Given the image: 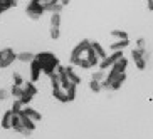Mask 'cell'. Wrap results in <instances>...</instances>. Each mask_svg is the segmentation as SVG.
Masks as SVG:
<instances>
[{"mask_svg":"<svg viewBox=\"0 0 153 139\" xmlns=\"http://www.w3.org/2000/svg\"><path fill=\"white\" fill-rule=\"evenodd\" d=\"M34 59H36V54H32L29 50H24V52H19L17 54V60L22 64H30Z\"/></svg>","mask_w":153,"mask_h":139,"instance_id":"7c38bea8","label":"cell"},{"mask_svg":"<svg viewBox=\"0 0 153 139\" xmlns=\"http://www.w3.org/2000/svg\"><path fill=\"white\" fill-rule=\"evenodd\" d=\"M146 7L148 10H153V0H146Z\"/></svg>","mask_w":153,"mask_h":139,"instance_id":"f1b7e54d","label":"cell"},{"mask_svg":"<svg viewBox=\"0 0 153 139\" xmlns=\"http://www.w3.org/2000/svg\"><path fill=\"white\" fill-rule=\"evenodd\" d=\"M104 77H106V71H101V69H99L98 72H94V74H93V79H94V81H98V82H103Z\"/></svg>","mask_w":153,"mask_h":139,"instance_id":"d4e9b609","label":"cell"},{"mask_svg":"<svg viewBox=\"0 0 153 139\" xmlns=\"http://www.w3.org/2000/svg\"><path fill=\"white\" fill-rule=\"evenodd\" d=\"M24 94V85H14L10 87V96H14L15 99H20V96Z\"/></svg>","mask_w":153,"mask_h":139,"instance_id":"ffe728a7","label":"cell"},{"mask_svg":"<svg viewBox=\"0 0 153 139\" xmlns=\"http://www.w3.org/2000/svg\"><path fill=\"white\" fill-rule=\"evenodd\" d=\"M49 35L51 39L57 40L61 37V14H51V20H49Z\"/></svg>","mask_w":153,"mask_h":139,"instance_id":"5b68a950","label":"cell"},{"mask_svg":"<svg viewBox=\"0 0 153 139\" xmlns=\"http://www.w3.org/2000/svg\"><path fill=\"white\" fill-rule=\"evenodd\" d=\"M36 59L39 60V64H41L42 72L47 74V76H51L52 72H56V69L61 65L57 55H54L52 52H39V54H36Z\"/></svg>","mask_w":153,"mask_h":139,"instance_id":"6da1fadb","label":"cell"},{"mask_svg":"<svg viewBox=\"0 0 153 139\" xmlns=\"http://www.w3.org/2000/svg\"><path fill=\"white\" fill-rule=\"evenodd\" d=\"M44 12H45V7L42 2H39V0H29L27 7H25L27 17H30L32 20H39L44 15Z\"/></svg>","mask_w":153,"mask_h":139,"instance_id":"3957f363","label":"cell"},{"mask_svg":"<svg viewBox=\"0 0 153 139\" xmlns=\"http://www.w3.org/2000/svg\"><path fill=\"white\" fill-rule=\"evenodd\" d=\"M12 82H14V85H24L25 79H24L19 72H14V74H12Z\"/></svg>","mask_w":153,"mask_h":139,"instance_id":"7402d4cb","label":"cell"},{"mask_svg":"<svg viewBox=\"0 0 153 139\" xmlns=\"http://www.w3.org/2000/svg\"><path fill=\"white\" fill-rule=\"evenodd\" d=\"M89 87H91V90H93V92H99V90L103 89V85H101V82L94 81V79H91V82H89Z\"/></svg>","mask_w":153,"mask_h":139,"instance_id":"cb8c5ba5","label":"cell"},{"mask_svg":"<svg viewBox=\"0 0 153 139\" xmlns=\"http://www.w3.org/2000/svg\"><path fill=\"white\" fill-rule=\"evenodd\" d=\"M22 114H25V116H29L32 119L34 122H37V121H41L42 119V116H41V112L39 111H36V109H32V107H29V106H24V109H22Z\"/></svg>","mask_w":153,"mask_h":139,"instance_id":"9c48e42d","label":"cell"},{"mask_svg":"<svg viewBox=\"0 0 153 139\" xmlns=\"http://www.w3.org/2000/svg\"><path fill=\"white\" fill-rule=\"evenodd\" d=\"M126 67H128V60L125 57H121L120 60H116V62L113 64V69L116 72H126Z\"/></svg>","mask_w":153,"mask_h":139,"instance_id":"2e32d148","label":"cell"},{"mask_svg":"<svg viewBox=\"0 0 153 139\" xmlns=\"http://www.w3.org/2000/svg\"><path fill=\"white\" fill-rule=\"evenodd\" d=\"M131 57L135 60V65L140 69V71H145L146 67V50L141 49H133L131 50Z\"/></svg>","mask_w":153,"mask_h":139,"instance_id":"8992f818","label":"cell"},{"mask_svg":"<svg viewBox=\"0 0 153 139\" xmlns=\"http://www.w3.org/2000/svg\"><path fill=\"white\" fill-rule=\"evenodd\" d=\"M59 4L66 7V5H69V4H71V0H59Z\"/></svg>","mask_w":153,"mask_h":139,"instance_id":"f546056e","label":"cell"},{"mask_svg":"<svg viewBox=\"0 0 153 139\" xmlns=\"http://www.w3.org/2000/svg\"><path fill=\"white\" fill-rule=\"evenodd\" d=\"M130 45V39H121V40H116V42H113L111 45H109V49L113 50H123L125 47H128Z\"/></svg>","mask_w":153,"mask_h":139,"instance_id":"5bb4252c","label":"cell"},{"mask_svg":"<svg viewBox=\"0 0 153 139\" xmlns=\"http://www.w3.org/2000/svg\"><path fill=\"white\" fill-rule=\"evenodd\" d=\"M136 49L145 50V39H138V40H136Z\"/></svg>","mask_w":153,"mask_h":139,"instance_id":"83f0119b","label":"cell"},{"mask_svg":"<svg viewBox=\"0 0 153 139\" xmlns=\"http://www.w3.org/2000/svg\"><path fill=\"white\" fill-rule=\"evenodd\" d=\"M32 99H34V96H30V94H27V92H25V90H24V94L20 96V99H19V101H20V102L24 104V106H27L29 102H30Z\"/></svg>","mask_w":153,"mask_h":139,"instance_id":"484cf974","label":"cell"},{"mask_svg":"<svg viewBox=\"0 0 153 139\" xmlns=\"http://www.w3.org/2000/svg\"><path fill=\"white\" fill-rule=\"evenodd\" d=\"M29 65H30V81L32 82H37L39 79H41V72H42L41 64H39V60H37V59H34Z\"/></svg>","mask_w":153,"mask_h":139,"instance_id":"52a82bcc","label":"cell"},{"mask_svg":"<svg viewBox=\"0 0 153 139\" xmlns=\"http://www.w3.org/2000/svg\"><path fill=\"white\" fill-rule=\"evenodd\" d=\"M22 109H24V104L20 102L19 99H15L14 104H12V107H10V111L14 112V114H20V112H22Z\"/></svg>","mask_w":153,"mask_h":139,"instance_id":"44dd1931","label":"cell"},{"mask_svg":"<svg viewBox=\"0 0 153 139\" xmlns=\"http://www.w3.org/2000/svg\"><path fill=\"white\" fill-rule=\"evenodd\" d=\"M91 47V40H88V39H84V40H81L79 44H76V47L72 49L71 52V65H77V62L81 60L82 57H84V54L88 52V49Z\"/></svg>","mask_w":153,"mask_h":139,"instance_id":"7a4b0ae2","label":"cell"},{"mask_svg":"<svg viewBox=\"0 0 153 139\" xmlns=\"http://www.w3.org/2000/svg\"><path fill=\"white\" fill-rule=\"evenodd\" d=\"M52 96L61 102H68V94H66V90L62 87H52Z\"/></svg>","mask_w":153,"mask_h":139,"instance_id":"4fadbf2b","label":"cell"},{"mask_svg":"<svg viewBox=\"0 0 153 139\" xmlns=\"http://www.w3.org/2000/svg\"><path fill=\"white\" fill-rule=\"evenodd\" d=\"M64 9V5L61 4H51V5H45V12H51V14H61Z\"/></svg>","mask_w":153,"mask_h":139,"instance_id":"d6986e66","label":"cell"},{"mask_svg":"<svg viewBox=\"0 0 153 139\" xmlns=\"http://www.w3.org/2000/svg\"><path fill=\"white\" fill-rule=\"evenodd\" d=\"M111 37L121 40V39H128V34H126L125 30H111Z\"/></svg>","mask_w":153,"mask_h":139,"instance_id":"603a6c76","label":"cell"},{"mask_svg":"<svg viewBox=\"0 0 153 139\" xmlns=\"http://www.w3.org/2000/svg\"><path fill=\"white\" fill-rule=\"evenodd\" d=\"M15 5H17V0H0V14L7 12L9 9H12Z\"/></svg>","mask_w":153,"mask_h":139,"instance_id":"e0dca14e","label":"cell"},{"mask_svg":"<svg viewBox=\"0 0 153 139\" xmlns=\"http://www.w3.org/2000/svg\"><path fill=\"white\" fill-rule=\"evenodd\" d=\"M91 47L94 49L96 55H98L99 59H104V57H106V55H108V52L104 50V47H103V45H101V44H99V42H91Z\"/></svg>","mask_w":153,"mask_h":139,"instance_id":"9a60e30c","label":"cell"},{"mask_svg":"<svg viewBox=\"0 0 153 139\" xmlns=\"http://www.w3.org/2000/svg\"><path fill=\"white\" fill-rule=\"evenodd\" d=\"M17 60V52L12 47L0 49V69H7Z\"/></svg>","mask_w":153,"mask_h":139,"instance_id":"277c9868","label":"cell"},{"mask_svg":"<svg viewBox=\"0 0 153 139\" xmlns=\"http://www.w3.org/2000/svg\"><path fill=\"white\" fill-rule=\"evenodd\" d=\"M12 117H14V112L10 111H5L4 116H2V121H0V126L4 129H12Z\"/></svg>","mask_w":153,"mask_h":139,"instance_id":"ba28073f","label":"cell"},{"mask_svg":"<svg viewBox=\"0 0 153 139\" xmlns=\"http://www.w3.org/2000/svg\"><path fill=\"white\" fill-rule=\"evenodd\" d=\"M24 90L27 92V94H30V96H37V87H36V82H32V81H25L24 82Z\"/></svg>","mask_w":153,"mask_h":139,"instance_id":"ac0fdd59","label":"cell"},{"mask_svg":"<svg viewBox=\"0 0 153 139\" xmlns=\"http://www.w3.org/2000/svg\"><path fill=\"white\" fill-rule=\"evenodd\" d=\"M9 96H10V90L0 89V101H5V99H9Z\"/></svg>","mask_w":153,"mask_h":139,"instance_id":"4316f807","label":"cell"},{"mask_svg":"<svg viewBox=\"0 0 153 139\" xmlns=\"http://www.w3.org/2000/svg\"><path fill=\"white\" fill-rule=\"evenodd\" d=\"M72 67H74V65H68V67H64V72H66V76H68L69 81H71L72 84L77 85L79 82H81V77L77 76L76 72H74V69H72Z\"/></svg>","mask_w":153,"mask_h":139,"instance_id":"8fae6325","label":"cell"},{"mask_svg":"<svg viewBox=\"0 0 153 139\" xmlns=\"http://www.w3.org/2000/svg\"><path fill=\"white\" fill-rule=\"evenodd\" d=\"M125 81H126V72H121V74H118V76L111 81V85H109V89L118 90L123 84H125Z\"/></svg>","mask_w":153,"mask_h":139,"instance_id":"30bf717a","label":"cell"}]
</instances>
